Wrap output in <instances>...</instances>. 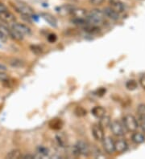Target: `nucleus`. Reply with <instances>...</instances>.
I'll use <instances>...</instances> for the list:
<instances>
[{
	"label": "nucleus",
	"instance_id": "26",
	"mask_svg": "<svg viewBox=\"0 0 145 159\" xmlns=\"http://www.w3.org/2000/svg\"><path fill=\"white\" fill-rule=\"evenodd\" d=\"M137 113H138V114H139V116L140 119L145 117V105L144 104H140V105L138 106Z\"/></svg>",
	"mask_w": 145,
	"mask_h": 159
},
{
	"label": "nucleus",
	"instance_id": "15",
	"mask_svg": "<svg viewBox=\"0 0 145 159\" xmlns=\"http://www.w3.org/2000/svg\"><path fill=\"white\" fill-rule=\"evenodd\" d=\"M64 123L62 121L61 119L60 118H53L48 122V126L51 129L53 130H59L62 128Z\"/></svg>",
	"mask_w": 145,
	"mask_h": 159
},
{
	"label": "nucleus",
	"instance_id": "25",
	"mask_svg": "<svg viewBox=\"0 0 145 159\" xmlns=\"http://www.w3.org/2000/svg\"><path fill=\"white\" fill-rule=\"evenodd\" d=\"M30 49H31V51L34 54L37 55V56L42 54L43 52L42 48L41 46H39V45H31L30 47Z\"/></svg>",
	"mask_w": 145,
	"mask_h": 159
},
{
	"label": "nucleus",
	"instance_id": "21",
	"mask_svg": "<svg viewBox=\"0 0 145 159\" xmlns=\"http://www.w3.org/2000/svg\"><path fill=\"white\" fill-rule=\"evenodd\" d=\"M10 64L14 68H22L24 65V62L23 60H19V59H12L10 61Z\"/></svg>",
	"mask_w": 145,
	"mask_h": 159
},
{
	"label": "nucleus",
	"instance_id": "12",
	"mask_svg": "<svg viewBox=\"0 0 145 159\" xmlns=\"http://www.w3.org/2000/svg\"><path fill=\"white\" fill-rule=\"evenodd\" d=\"M87 14L88 12L85 9L74 7L70 15L73 16V18H75V19H86Z\"/></svg>",
	"mask_w": 145,
	"mask_h": 159
},
{
	"label": "nucleus",
	"instance_id": "14",
	"mask_svg": "<svg viewBox=\"0 0 145 159\" xmlns=\"http://www.w3.org/2000/svg\"><path fill=\"white\" fill-rule=\"evenodd\" d=\"M41 17L43 18V20L46 21L47 23L52 27H57V20H56V18L53 16H52L49 13H42L41 14Z\"/></svg>",
	"mask_w": 145,
	"mask_h": 159
},
{
	"label": "nucleus",
	"instance_id": "24",
	"mask_svg": "<svg viewBox=\"0 0 145 159\" xmlns=\"http://www.w3.org/2000/svg\"><path fill=\"white\" fill-rule=\"evenodd\" d=\"M56 141H57L58 144H59L60 146L64 147V146H66V144H67V141H66L65 137L63 134H58V135H56Z\"/></svg>",
	"mask_w": 145,
	"mask_h": 159
},
{
	"label": "nucleus",
	"instance_id": "3",
	"mask_svg": "<svg viewBox=\"0 0 145 159\" xmlns=\"http://www.w3.org/2000/svg\"><path fill=\"white\" fill-rule=\"evenodd\" d=\"M123 124L126 130L128 132L134 133L137 130L138 127H139V122H138L136 117L131 114H128L123 116Z\"/></svg>",
	"mask_w": 145,
	"mask_h": 159
},
{
	"label": "nucleus",
	"instance_id": "19",
	"mask_svg": "<svg viewBox=\"0 0 145 159\" xmlns=\"http://www.w3.org/2000/svg\"><path fill=\"white\" fill-rule=\"evenodd\" d=\"M126 89L129 91H134L138 88V83L135 80H129L125 84Z\"/></svg>",
	"mask_w": 145,
	"mask_h": 159
},
{
	"label": "nucleus",
	"instance_id": "8",
	"mask_svg": "<svg viewBox=\"0 0 145 159\" xmlns=\"http://www.w3.org/2000/svg\"><path fill=\"white\" fill-rule=\"evenodd\" d=\"M12 28L17 31L19 33H20L21 35H30L31 34V30L29 27H27L25 24H23V23H12Z\"/></svg>",
	"mask_w": 145,
	"mask_h": 159
},
{
	"label": "nucleus",
	"instance_id": "5",
	"mask_svg": "<svg viewBox=\"0 0 145 159\" xmlns=\"http://www.w3.org/2000/svg\"><path fill=\"white\" fill-rule=\"evenodd\" d=\"M110 128L112 134L116 137H122L125 134V130H124L125 127H124L123 124L118 120H114L111 121L110 125Z\"/></svg>",
	"mask_w": 145,
	"mask_h": 159
},
{
	"label": "nucleus",
	"instance_id": "20",
	"mask_svg": "<svg viewBox=\"0 0 145 159\" xmlns=\"http://www.w3.org/2000/svg\"><path fill=\"white\" fill-rule=\"evenodd\" d=\"M74 8V7L71 6V5H65V6L60 7V10H59V13L62 14V15L71 14V11H73Z\"/></svg>",
	"mask_w": 145,
	"mask_h": 159
},
{
	"label": "nucleus",
	"instance_id": "2",
	"mask_svg": "<svg viewBox=\"0 0 145 159\" xmlns=\"http://www.w3.org/2000/svg\"><path fill=\"white\" fill-rule=\"evenodd\" d=\"M106 16H105L103 11L99 10V9H93L87 14L86 20L89 24L93 26L99 27L102 23H104Z\"/></svg>",
	"mask_w": 145,
	"mask_h": 159
},
{
	"label": "nucleus",
	"instance_id": "22",
	"mask_svg": "<svg viewBox=\"0 0 145 159\" xmlns=\"http://www.w3.org/2000/svg\"><path fill=\"white\" fill-rule=\"evenodd\" d=\"M110 123H111V120H110V116L105 115V116H103L102 118H100V122H99V124L103 126L104 129L106 128L107 126H110Z\"/></svg>",
	"mask_w": 145,
	"mask_h": 159
},
{
	"label": "nucleus",
	"instance_id": "35",
	"mask_svg": "<svg viewBox=\"0 0 145 159\" xmlns=\"http://www.w3.org/2000/svg\"><path fill=\"white\" fill-rule=\"evenodd\" d=\"M7 67L2 64H0V71H4V72H6L7 71Z\"/></svg>",
	"mask_w": 145,
	"mask_h": 159
},
{
	"label": "nucleus",
	"instance_id": "16",
	"mask_svg": "<svg viewBox=\"0 0 145 159\" xmlns=\"http://www.w3.org/2000/svg\"><path fill=\"white\" fill-rule=\"evenodd\" d=\"M91 113L94 116H95L96 118L100 119L103 116L106 115V110L102 106H95L94 107L92 110H91Z\"/></svg>",
	"mask_w": 145,
	"mask_h": 159
},
{
	"label": "nucleus",
	"instance_id": "29",
	"mask_svg": "<svg viewBox=\"0 0 145 159\" xmlns=\"http://www.w3.org/2000/svg\"><path fill=\"white\" fill-rule=\"evenodd\" d=\"M7 39H8L7 35L0 31V42H2V43H6L7 41Z\"/></svg>",
	"mask_w": 145,
	"mask_h": 159
},
{
	"label": "nucleus",
	"instance_id": "27",
	"mask_svg": "<svg viewBox=\"0 0 145 159\" xmlns=\"http://www.w3.org/2000/svg\"><path fill=\"white\" fill-rule=\"evenodd\" d=\"M37 151H38V153H40V154H41V156H43V157L48 156V149L44 147V146H39L38 149H37Z\"/></svg>",
	"mask_w": 145,
	"mask_h": 159
},
{
	"label": "nucleus",
	"instance_id": "23",
	"mask_svg": "<svg viewBox=\"0 0 145 159\" xmlns=\"http://www.w3.org/2000/svg\"><path fill=\"white\" fill-rule=\"evenodd\" d=\"M86 110L81 106L76 107V109H74V113H75L76 116H80V117L85 116V115H86Z\"/></svg>",
	"mask_w": 145,
	"mask_h": 159
},
{
	"label": "nucleus",
	"instance_id": "6",
	"mask_svg": "<svg viewBox=\"0 0 145 159\" xmlns=\"http://www.w3.org/2000/svg\"><path fill=\"white\" fill-rule=\"evenodd\" d=\"M92 135L96 141L103 142L105 138L104 128L100 124H94L92 126Z\"/></svg>",
	"mask_w": 145,
	"mask_h": 159
},
{
	"label": "nucleus",
	"instance_id": "1",
	"mask_svg": "<svg viewBox=\"0 0 145 159\" xmlns=\"http://www.w3.org/2000/svg\"><path fill=\"white\" fill-rule=\"evenodd\" d=\"M11 6L16 10V12H18L20 16L23 17H27V19H29L34 16V10L32 7L22 1L16 0L13 2H11Z\"/></svg>",
	"mask_w": 145,
	"mask_h": 159
},
{
	"label": "nucleus",
	"instance_id": "31",
	"mask_svg": "<svg viewBox=\"0 0 145 159\" xmlns=\"http://www.w3.org/2000/svg\"><path fill=\"white\" fill-rule=\"evenodd\" d=\"M56 35L55 34H50V35H48V40L50 42V43H55L56 41Z\"/></svg>",
	"mask_w": 145,
	"mask_h": 159
},
{
	"label": "nucleus",
	"instance_id": "11",
	"mask_svg": "<svg viewBox=\"0 0 145 159\" xmlns=\"http://www.w3.org/2000/svg\"><path fill=\"white\" fill-rule=\"evenodd\" d=\"M103 12H104L105 16L106 17L110 18V20H118L120 18V14L118 13L117 11L111 8L110 7H105L104 10H103Z\"/></svg>",
	"mask_w": 145,
	"mask_h": 159
},
{
	"label": "nucleus",
	"instance_id": "13",
	"mask_svg": "<svg viewBox=\"0 0 145 159\" xmlns=\"http://www.w3.org/2000/svg\"><path fill=\"white\" fill-rule=\"evenodd\" d=\"M110 7L113 8L118 13L121 14L125 11V7L123 3L120 2L119 0H110Z\"/></svg>",
	"mask_w": 145,
	"mask_h": 159
},
{
	"label": "nucleus",
	"instance_id": "18",
	"mask_svg": "<svg viewBox=\"0 0 145 159\" xmlns=\"http://www.w3.org/2000/svg\"><path fill=\"white\" fill-rule=\"evenodd\" d=\"M21 157L22 153L19 149H13L12 151H10L6 156L7 158L9 159H18L21 158Z\"/></svg>",
	"mask_w": 145,
	"mask_h": 159
},
{
	"label": "nucleus",
	"instance_id": "17",
	"mask_svg": "<svg viewBox=\"0 0 145 159\" xmlns=\"http://www.w3.org/2000/svg\"><path fill=\"white\" fill-rule=\"evenodd\" d=\"M132 140L134 143L139 145V144H142L145 142V135L143 134H142V133L135 131L134 134H132Z\"/></svg>",
	"mask_w": 145,
	"mask_h": 159
},
{
	"label": "nucleus",
	"instance_id": "33",
	"mask_svg": "<svg viewBox=\"0 0 145 159\" xmlns=\"http://www.w3.org/2000/svg\"><path fill=\"white\" fill-rule=\"evenodd\" d=\"M36 156L35 155H32V154H25V155H22L21 158L23 159H32V158H35Z\"/></svg>",
	"mask_w": 145,
	"mask_h": 159
},
{
	"label": "nucleus",
	"instance_id": "30",
	"mask_svg": "<svg viewBox=\"0 0 145 159\" xmlns=\"http://www.w3.org/2000/svg\"><path fill=\"white\" fill-rule=\"evenodd\" d=\"M104 1L105 0H89V2L94 6H99L101 4H103Z\"/></svg>",
	"mask_w": 145,
	"mask_h": 159
},
{
	"label": "nucleus",
	"instance_id": "10",
	"mask_svg": "<svg viewBox=\"0 0 145 159\" xmlns=\"http://www.w3.org/2000/svg\"><path fill=\"white\" fill-rule=\"evenodd\" d=\"M128 144L124 139H118L114 142V149L115 152L118 153H124L128 149Z\"/></svg>",
	"mask_w": 145,
	"mask_h": 159
},
{
	"label": "nucleus",
	"instance_id": "34",
	"mask_svg": "<svg viewBox=\"0 0 145 159\" xmlns=\"http://www.w3.org/2000/svg\"><path fill=\"white\" fill-rule=\"evenodd\" d=\"M7 10V7L5 5H4L2 2H0V12L3 11H6Z\"/></svg>",
	"mask_w": 145,
	"mask_h": 159
},
{
	"label": "nucleus",
	"instance_id": "9",
	"mask_svg": "<svg viewBox=\"0 0 145 159\" xmlns=\"http://www.w3.org/2000/svg\"><path fill=\"white\" fill-rule=\"evenodd\" d=\"M0 20L2 23H14L16 22V17L14 16L12 12H10L9 11L6 10L0 12Z\"/></svg>",
	"mask_w": 145,
	"mask_h": 159
},
{
	"label": "nucleus",
	"instance_id": "4",
	"mask_svg": "<svg viewBox=\"0 0 145 159\" xmlns=\"http://www.w3.org/2000/svg\"><path fill=\"white\" fill-rule=\"evenodd\" d=\"M74 153L75 155L88 156L90 153V147L84 141H78L74 147Z\"/></svg>",
	"mask_w": 145,
	"mask_h": 159
},
{
	"label": "nucleus",
	"instance_id": "28",
	"mask_svg": "<svg viewBox=\"0 0 145 159\" xmlns=\"http://www.w3.org/2000/svg\"><path fill=\"white\" fill-rule=\"evenodd\" d=\"M9 78L7 74L4 71H0V81H7Z\"/></svg>",
	"mask_w": 145,
	"mask_h": 159
},
{
	"label": "nucleus",
	"instance_id": "32",
	"mask_svg": "<svg viewBox=\"0 0 145 159\" xmlns=\"http://www.w3.org/2000/svg\"><path fill=\"white\" fill-rule=\"evenodd\" d=\"M139 84L145 90V75L144 76H142L140 79H139Z\"/></svg>",
	"mask_w": 145,
	"mask_h": 159
},
{
	"label": "nucleus",
	"instance_id": "7",
	"mask_svg": "<svg viewBox=\"0 0 145 159\" xmlns=\"http://www.w3.org/2000/svg\"><path fill=\"white\" fill-rule=\"evenodd\" d=\"M103 149H104L105 152L108 154H112L115 152V149H114V141L113 140L112 138L110 137H106L103 140Z\"/></svg>",
	"mask_w": 145,
	"mask_h": 159
}]
</instances>
